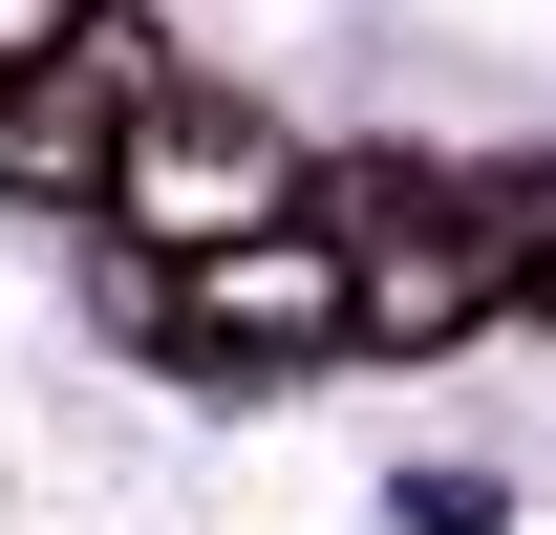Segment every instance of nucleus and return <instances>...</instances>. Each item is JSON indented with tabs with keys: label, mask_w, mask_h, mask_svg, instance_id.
<instances>
[{
	"label": "nucleus",
	"mask_w": 556,
	"mask_h": 535,
	"mask_svg": "<svg viewBox=\"0 0 556 535\" xmlns=\"http://www.w3.org/2000/svg\"><path fill=\"white\" fill-rule=\"evenodd\" d=\"M150 86H172V65H150L108 0H86L65 43H22V65H0V194H108L129 129H150Z\"/></svg>",
	"instance_id": "obj_2"
},
{
	"label": "nucleus",
	"mask_w": 556,
	"mask_h": 535,
	"mask_svg": "<svg viewBox=\"0 0 556 535\" xmlns=\"http://www.w3.org/2000/svg\"><path fill=\"white\" fill-rule=\"evenodd\" d=\"M108 194L150 214V258H193V236H257V214H300V150L257 129V108H193V86H150V129Z\"/></svg>",
	"instance_id": "obj_3"
},
{
	"label": "nucleus",
	"mask_w": 556,
	"mask_h": 535,
	"mask_svg": "<svg viewBox=\"0 0 556 535\" xmlns=\"http://www.w3.org/2000/svg\"><path fill=\"white\" fill-rule=\"evenodd\" d=\"M65 22H86V0H0V65H22V43H65Z\"/></svg>",
	"instance_id": "obj_4"
},
{
	"label": "nucleus",
	"mask_w": 556,
	"mask_h": 535,
	"mask_svg": "<svg viewBox=\"0 0 556 535\" xmlns=\"http://www.w3.org/2000/svg\"><path fill=\"white\" fill-rule=\"evenodd\" d=\"M172 343H214V364H278V343H343V236H321V194L257 214V236H193V258L129 278Z\"/></svg>",
	"instance_id": "obj_1"
}]
</instances>
